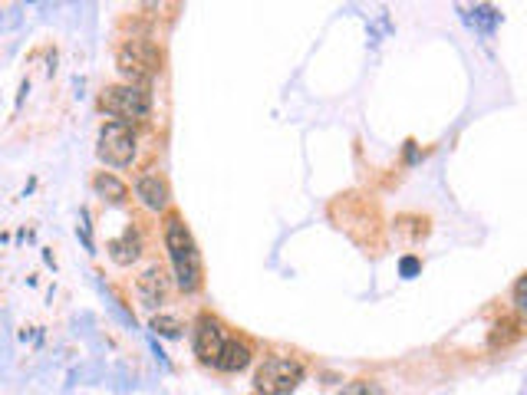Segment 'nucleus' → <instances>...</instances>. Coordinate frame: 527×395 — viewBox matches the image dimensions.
<instances>
[{
  "mask_svg": "<svg viewBox=\"0 0 527 395\" xmlns=\"http://www.w3.org/2000/svg\"><path fill=\"white\" fill-rule=\"evenodd\" d=\"M165 247H168L171 267H175V283L185 293H195L201 283V254L195 247V237L185 227L182 218L165 221Z\"/></svg>",
  "mask_w": 527,
  "mask_h": 395,
  "instance_id": "f257e3e1",
  "label": "nucleus"
},
{
  "mask_svg": "<svg viewBox=\"0 0 527 395\" xmlns=\"http://www.w3.org/2000/svg\"><path fill=\"white\" fill-rule=\"evenodd\" d=\"M303 379V362L290 356H270L254 372V389L257 395H290Z\"/></svg>",
  "mask_w": 527,
  "mask_h": 395,
  "instance_id": "f03ea898",
  "label": "nucleus"
},
{
  "mask_svg": "<svg viewBox=\"0 0 527 395\" xmlns=\"http://www.w3.org/2000/svg\"><path fill=\"white\" fill-rule=\"evenodd\" d=\"M96 155H99V162L112 165V168L132 165V158H135V129H132V122H122V119L102 122Z\"/></svg>",
  "mask_w": 527,
  "mask_h": 395,
  "instance_id": "7ed1b4c3",
  "label": "nucleus"
},
{
  "mask_svg": "<svg viewBox=\"0 0 527 395\" xmlns=\"http://www.w3.org/2000/svg\"><path fill=\"white\" fill-rule=\"evenodd\" d=\"M158 66H162V53H158V46L149 43V40H129V43L119 50V73L129 79V86L149 82L152 76L158 73Z\"/></svg>",
  "mask_w": 527,
  "mask_h": 395,
  "instance_id": "20e7f679",
  "label": "nucleus"
},
{
  "mask_svg": "<svg viewBox=\"0 0 527 395\" xmlns=\"http://www.w3.org/2000/svg\"><path fill=\"white\" fill-rule=\"evenodd\" d=\"M102 106H106V112L119 115L122 122H132V119L149 115L152 99L142 86H109L106 96H102Z\"/></svg>",
  "mask_w": 527,
  "mask_h": 395,
  "instance_id": "39448f33",
  "label": "nucleus"
},
{
  "mask_svg": "<svg viewBox=\"0 0 527 395\" xmlns=\"http://www.w3.org/2000/svg\"><path fill=\"white\" fill-rule=\"evenodd\" d=\"M224 329H221V323L214 320V316H198V323H195V336H191V346H195V356L201 359V362H211L214 366V359H218V352H221V346H224Z\"/></svg>",
  "mask_w": 527,
  "mask_h": 395,
  "instance_id": "423d86ee",
  "label": "nucleus"
},
{
  "mask_svg": "<svg viewBox=\"0 0 527 395\" xmlns=\"http://www.w3.org/2000/svg\"><path fill=\"white\" fill-rule=\"evenodd\" d=\"M135 198L149 211H165V204H168V185H165V178L158 171H145L135 181Z\"/></svg>",
  "mask_w": 527,
  "mask_h": 395,
  "instance_id": "0eeeda50",
  "label": "nucleus"
},
{
  "mask_svg": "<svg viewBox=\"0 0 527 395\" xmlns=\"http://www.w3.org/2000/svg\"><path fill=\"white\" fill-rule=\"evenodd\" d=\"M138 296H142V303L149 310H155V307L165 303V296H168V280H165V270L158 267V263L138 277Z\"/></svg>",
  "mask_w": 527,
  "mask_h": 395,
  "instance_id": "6e6552de",
  "label": "nucleus"
},
{
  "mask_svg": "<svg viewBox=\"0 0 527 395\" xmlns=\"http://www.w3.org/2000/svg\"><path fill=\"white\" fill-rule=\"evenodd\" d=\"M247 362H251V349H247V343H238V339H224L218 359H214L221 372H241Z\"/></svg>",
  "mask_w": 527,
  "mask_h": 395,
  "instance_id": "1a4fd4ad",
  "label": "nucleus"
},
{
  "mask_svg": "<svg viewBox=\"0 0 527 395\" xmlns=\"http://www.w3.org/2000/svg\"><path fill=\"white\" fill-rule=\"evenodd\" d=\"M138 251H142V244H138V234L132 231V227L122 234V237L109 240V257L119 263V267H129V263H135V260H138Z\"/></svg>",
  "mask_w": 527,
  "mask_h": 395,
  "instance_id": "9d476101",
  "label": "nucleus"
},
{
  "mask_svg": "<svg viewBox=\"0 0 527 395\" xmlns=\"http://www.w3.org/2000/svg\"><path fill=\"white\" fill-rule=\"evenodd\" d=\"M93 188H96V195H99V198L112 201V204H122V201L129 198V188L112 175V171H99V175L93 178Z\"/></svg>",
  "mask_w": 527,
  "mask_h": 395,
  "instance_id": "9b49d317",
  "label": "nucleus"
},
{
  "mask_svg": "<svg viewBox=\"0 0 527 395\" xmlns=\"http://www.w3.org/2000/svg\"><path fill=\"white\" fill-rule=\"evenodd\" d=\"M464 20H468L471 26H475V23H481V30H484V33H491L497 23H501V13H497L494 7H475L471 13H464Z\"/></svg>",
  "mask_w": 527,
  "mask_h": 395,
  "instance_id": "f8f14e48",
  "label": "nucleus"
},
{
  "mask_svg": "<svg viewBox=\"0 0 527 395\" xmlns=\"http://www.w3.org/2000/svg\"><path fill=\"white\" fill-rule=\"evenodd\" d=\"M152 329H155L158 336H165V339H178V336H182V329H185V323L178 320V316L158 313V316H152Z\"/></svg>",
  "mask_w": 527,
  "mask_h": 395,
  "instance_id": "ddd939ff",
  "label": "nucleus"
},
{
  "mask_svg": "<svg viewBox=\"0 0 527 395\" xmlns=\"http://www.w3.org/2000/svg\"><path fill=\"white\" fill-rule=\"evenodd\" d=\"M336 395H383V389H379V385H372V382H366V379H359V382L343 385Z\"/></svg>",
  "mask_w": 527,
  "mask_h": 395,
  "instance_id": "4468645a",
  "label": "nucleus"
},
{
  "mask_svg": "<svg viewBox=\"0 0 527 395\" xmlns=\"http://www.w3.org/2000/svg\"><path fill=\"white\" fill-rule=\"evenodd\" d=\"M76 234H79L82 247H86L89 254H96V244H93V234H89V211H86V207H82V211H79V227H76Z\"/></svg>",
  "mask_w": 527,
  "mask_h": 395,
  "instance_id": "2eb2a0df",
  "label": "nucleus"
},
{
  "mask_svg": "<svg viewBox=\"0 0 527 395\" xmlns=\"http://www.w3.org/2000/svg\"><path fill=\"white\" fill-rule=\"evenodd\" d=\"M419 267H422L419 257H402V260H399V270H402V277H405V280H412V277L419 274Z\"/></svg>",
  "mask_w": 527,
  "mask_h": 395,
  "instance_id": "dca6fc26",
  "label": "nucleus"
},
{
  "mask_svg": "<svg viewBox=\"0 0 527 395\" xmlns=\"http://www.w3.org/2000/svg\"><path fill=\"white\" fill-rule=\"evenodd\" d=\"M152 349H155V359H158V362H162V366H165V369H168V359H165V352H162V346H158V343H152Z\"/></svg>",
  "mask_w": 527,
  "mask_h": 395,
  "instance_id": "f3484780",
  "label": "nucleus"
},
{
  "mask_svg": "<svg viewBox=\"0 0 527 395\" xmlns=\"http://www.w3.org/2000/svg\"><path fill=\"white\" fill-rule=\"evenodd\" d=\"M514 300H517V307H521V300H524V277L517 280V287H514Z\"/></svg>",
  "mask_w": 527,
  "mask_h": 395,
  "instance_id": "a211bd4d",
  "label": "nucleus"
}]
</instances>
